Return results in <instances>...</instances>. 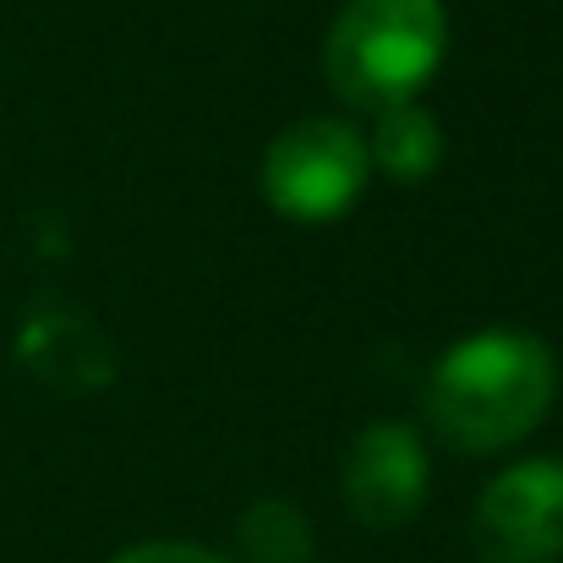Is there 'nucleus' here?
<instances>
[{"mask_svg":"<svg viewBox=\"0 0 563 563\" xmlns=\"http://www.w3.org/2000/svg\"><path fill=\"white\" fill-rule=\"evenodd\" d=\"M559 399V362L542 334L476 329L427 373V421L460 454H504L526 443Z\"/></svg>","mask_w":563,"mask_h":563,"instance_id":"nucleus-1","label":"nucleus"},{"mask_svg":"<svg viewBox=\"0 0 563 563\" xmlns=\"http://www.w3.org/2000/svg\"><path fill=\"white\" fill-rule=\"evenodd\" d=\"M449 55L443 0H345L323 38V77L351 110H388L427 93Z\"/></svg>","mask_w":563,"mask_h":563,"instance_id":"nucleus-2","label":"nucleus"},{"mask_svg":"<svg viewBox=\"0 0 563 563\" xmlns=\"http://www.w3.org/2000/svg\"><path fill=\"white\" fill-rule=\"evenodd\" d=\"M373 181L367 137L351 121L307 115L285 126L263 154V197L290 224H334L345 219Z\"/></svg>","mask_w":563,"mask_h":563,"instance_id":"nucleus-3","label":"nucleus"},{"mask_svg":"<svg viewBox=\"0 0 563 563\" xmlns=\"http://www.w3.org/2000/svg\"><path fill=\"white\" fill-rule=\"evenodd\" d=\"M471 548L482 563H559L563 559V460L526 454L504 465L471 515Z\"/></svg>","mask_w":563,"mask_h":563,"instance_id":"nucleus-4","label":"nucleus"},{"mask_svg":"<svg viewBox=\"0 0 563 563\" xmlns=\"http://www.w3.org/2000/svg\"><path fill=\"white\" fill-rule=\"evenodd\" d=\"M427 482H432V460L410 421H367L351 438L345 465H340L345 509L367 531L410 526L427 504Z\"/></svg>","mask_w":563,"mask_h":563,"instance_id":"nucleus-5","label":"nucleus"},{"mask_svg":"<svg viewBox=\"0 0 563 563\" xmlns=\"http://www.w3.org/2000/svg\"><path fill=\"white\" fill-rule=\"evenodd\" d=\"M362 137H367L373 170L388 176L394 187H421V181H432L438 165H443V126H438V115H432L421 99L377 110L373 132H362Z\"/></svg>","mask_w":563,"mask_h":563,"instance_id":"nucleus-6","label":"nucleus"},{"mask_svg":"<svg viewBox=\"0 0 563 563\" xmlns=\"http://www.w3.org/2000/svg\"><path fill=\"white\" fill-rule=\"evenodd\" d=\"M241 553L246 563H307L312 559V526L290 498H257L241 515Z\"/></svg>","mask_w":563,"mask_h":563,"instance_id":"nucleus-7","label":"nucleus"},{"mask_svg":"<svg viewBox=\"0 0 563 563\" xmlns=\"http://www.w3.org/2000/svg\"><path fill=\"white\" fill-rule=\"evenodd\" d=\"M110 563H230V559H219V553H208L197 542H137V548L115 553Z\"/></svg>","mask_w":563,"mask_h":563,"instance_id":"nucleus-8","label":"nucleus"}]
</instances>
